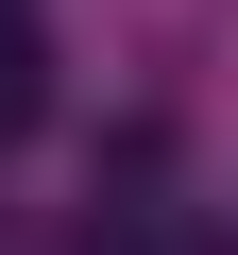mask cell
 <instances>
[{"label":"cell","instance_id":"6da1fadb","mask_svg":"<svg viewBox=\"0 0 238 255\" xmlns=\"http://www.w3.org/2000/svg\"><path fill=\"white\" fill-rule=\"evenodd\" d=\"M34 102H51V68H34V17H17V0H0V136H17Z\"/></svg>","mask_w":238,"mask_h":255},{"label":"cell","instance_id":"7a4b0ae2","mask_svg":"<svg viewBox=\"0 0 238 255\" xmlns=\"http://www.w3.org/2000/svg\"><path fill=\"white\" fill-rule=\"evenodd\" d=\"M136 255H238V238H187V221H136Z\"/></svg>","mask_w":238,"mask_h":255}]
</instances>
